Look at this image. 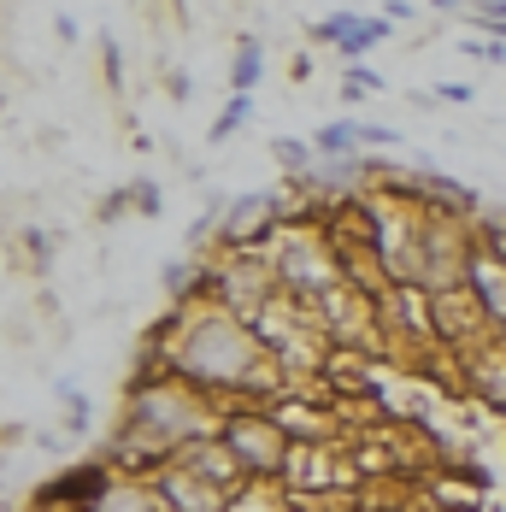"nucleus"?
Segmentation results:
<instances>
[{
	"label": "nucleus",
	"mask_w": 506,
	"mask_h": 512,
	"mask_svg": "<svg viewBox=\"0 0 506 512\" xmlns=\"http://www.w3.org/2000/svg\"><path fill=\"white\" fill-rule=\"evenodd\" d=\"M436 101H442V106H471V101H477V89H471V83H442V89H436Z\"/></svg>",
	"instance_id": "nucleus-16"
},
{
	"label": "nucleus",
	"mask_w": 506,
	"mask_h": 512,
	"mask_svg": "<svg viewBox=\"0 0 506 512\" xmlns=\"http://www.w3.org/2000/svg\"><path fill=\"white\" fill-rule=\"evenodd\" d=\"M124 189H130V212H142V218H159L165 212V189L153 177H130Z\"/></svg>",
	"instance_id": "nucleus-10"
},
{
	"label": "nucleus",
	"mask_w": 506,
	"mask_h": 512,
	"mask_svg": "<svg viewBox=\"0 0 506 512\" xmlns=\"http://www.w3.org/2000/svg\"><path fill=\"white\" fill-rule=\"evenodd\" d=\"M389 36H395V24H389V18L377 12V18H359L354 30L342 36V48H336V53H342L348 65H365V53H371V48H383Z\"/></svg>",
	"instance_id": "nucleus-7"
},
{
	"label": "nucleus",
	"mask_w": 506,
	"mask_h": 512,
	"mask_svg": "<svg viewBox=\"0 0 506 512\" xmlns=\"http://www.w3.org/2000/svg\"><path fill=\"white\" fill-rule=\"evenodd\" d=\"M265 254L277 265L283 295L301 301V307H318L336 289H348V265H342V254H336V242H330V230H324L318 212H289L277 224V236L265 242Z\"/></svg>",
	"instance_id": "nucleus-2"
},
{
	"label": "nucleus",
	"mask_w": 506,
	"mask_h": 512,
	"mask_svg": "<svg viewBox=\"0 0 506 512\" xmlns=\"http://www.w3.org/2000/svg\"><path fill=\"white\" fill-rule=\"evenodd\" d=\"M265 83V36L242 30L236 36V59H230V95H253Z\"/></svg>",
	"instance_id": "nucleus-5"
},
{
	"label": "nucleus",
	"mask_w": 506,
	"mask_h": 512,
	"mask_svg": "<svg viewBox=\"0 0 506 512\" xmlns=\"http://www.w3.org/2000/svg\"><path fill=\"white\" fill-rule=\"evenodd\" d=\"M218 436L230 442V454L242 460V471H248L253 483H283L295 448H301L271 407H230V418H224Z\"/></svg>",
	"instance_id": "nucleus-3"
},
{
	"label": "nucleus",
	"mask_w": 506,
	"mask_h": 512,
	"mask_svg": "<svg viewBox=\"0 0 506 512\" xmlns=\"http://www.w3.org/2000/svg\"><path fill=\"white\" fill-rule=\"evenodd\" d=\"M59 430H65L71 442L89 436V395H83L77 383H59Z\"/></svg>",
	"instance_id": "nucleus-8"
},
{
	"label": "nucleus",
	"mask_w": 506,
	"mask_h": 512,
	"mask_svg": "<svg viewBox=\"0 0 506 512\" xmlns=\"http://www.w3.org/2000/svg\"><path fill=\"white\" fill-rule=\"evenodd\" d=\"M495 42H506V24H501V36H495Z\"/></svg>",
	"instance_id": "nucleus-23"
},
{
	"label": "nucleus",
	"mask_w": 506,
	"mask_h": 512,
	"mask_svg": "<svg viewBox=\"0 0 506 512\" xmlns=\"http://www.w3.org/2000/svg\"><path fill=\"white\" fill-rule=\"evenodd\" d=\"M159 83L171 89V101H189V77H183L177 65H165V71H159Z\"/></svg>",
	"instance_id": "nucleus-18"
},
{
	"label": "nucleus",
	"mask_w": 506,
	"mask_h": 512,
	"mask_svg": "<svg viewBox=\"0 0 506 512\" xmlns=\"http://www.w3.org/2000/svg\"><path fill=\"white\" fill-rule=\"evenodd\" d=\"M436 12H471V0H430Z\"/></svg>",
	"instance_id": "nucleus-22"
},
{
	"label": "nucleus",
	"mask_w": 506,
	"mask_h": 512,
	"mask_svg": "<svg viewBox=\"0 0 506 512\" xmlns=\"http://www.w3.org/2000/svg\"><path fill=\"white\" fill-rule=\"evenodd\" d=\"M471 24H477V30H489V36H501L506 0H471Z\"/></svg>",
	"instance_id": "nucleus-14"
},
{
	"label": "nucleus",
	"mask_w": 506,
	"mask_h": 512,
	"mask_svg": "<svg viewBox=\"0 0 506 512\" xmlns=\"http://www.w3.org/2000/svg\"><path fill=\"white\" fill-rule=\"evenodd\" d=\"M248 118H253V95H230V101H224V112L212 118L206 142H212V148H224V142H230V136H236V130H242Z\"/></svg>",
	"instance_id": "nucleus-9"
},
{
	"label": "nucleus",
	"mask_w": 506,
	"mask_h": 512,
	"mask_svg": "<svg viewBox=\"0 0 506 512\" xmlns=\"http://www.w3.org/2000/svg\"><path fill=\"white\" fill-rule=\"evenodd\" d=\"M359 95H383V77L371 65H348L342 71V101H359Z\"/></svg>",
	"instance_id": "nucleus-13"
},
{
	"label": "nucleus",
	"mask_w": 506,
	"mask_h": 512,
	"mask_svg": "<svg viewBox=\"0 0 506 512\" xmlns=\"http://www.w3.org/2000/svg\"><path fill=\"white\" fill-rule=\"evenodd\" d=\"M465 53H477V59H489V65H506V42H465Z\"/></svg>",
	"instance_id": "nucleus-17"
},
{
	"label": "nucleus",
	"mask_w": 506,
	"mask_h": 512,
	"mask_svg": "<svg viewBox=\"0 0 506 512\" xmlns=\"http://www.w3.org/2000/svg\"><path fill=\"white\" fill-rule=\"evenodd\" d=\"M354 142H359V148H371V154H395V148H401V130H389V124H365V118H354Z\"/></svg>",
	"instance_id": "nucleus-12"
},
{
	"label": "nucleus",
	"mask_w": 506,
	"mask_h": 512,
	"mask_svg": "<svg viewBox=\"0 0 506 512\" xmlns=\"http://www.w3.org/2000/svg\"><path fill=\"white\" fill-rule=\"evenodd\" d=\"M230 512H306V507L289 483H248V489H236Z\"/></svg>",
	"instance_id": "nucleus-6"
},
{
	"label": "nucleus",
	"mask_w": 506,
	"mask_h": 512,
	"mask_svg": "<svg viewBox=\"0 0 506 512\" xmlns=\"http://www.w3.org/2000/svg\"><path fill=\"white\" fill-rule=\"evenodd\" d=\"M53 36H59V42H71V48H77V36H83V24H77V18H71V12H59V18H53Z\"/></svg>",
	"instance_id": "nucleus-20"
},
{
	"label": "nucleus",
	"mask_w": 506,
	"mask_h": 512,
	"mask_svg": "<svg viewBox=\"0 0 506 512\" xmlns=\"http://www.w3.org/2000/svg\"><path fill=\"white\" fill-rule=\"evenodd\" d=\"M383 18H389V24L401 30L406 18H418V6H412V0H383Z\"/></svg>",
	"instance_id": "nucleus-19"
},
{
	"label": "nucleus",
	"mask_w": 506,
	"mask_h": 512,
	"mask_svg": "<svg viewBox=\"0 0 506 512\" xmlns=\"http://www.w3.org/2000/svg\"><path fill=\"white\" fill-rule=\"evenodd\" d=\"M159 477V489H165V501H171V512H230V489H218V483H206V477H195L189 465H159L153 471Z\"/></svg>",
	"instance_id": "nucleus-4"
},
{
	"label": "nucleus",
	"mask_w": 506,
	"mask_h": 512,
	"mask_svg": "<svg viewBox=\"0 0 506 512\" xmlns=\"http://www.w3.org/2000/svg\"><path fill=\"white\" fill-rule=\"evenodd\" d=\"M101 53H106V89H112V95H124V53H118V42L101 36Z\"/></svg>",
	"instance_id": "nucleus-15"
},
{
	"label": "nucleus",
	"mask_w": 506,
	"mask_h": 512,
	"mask_svg": "<svg viewBox=\"0 0 506 512\" xmlns=\"http://www.w3.org/2000/svg\"><path fill=\"white\" fill-rule=\"evenodd\" d=\"M289 83H312V59H306V53L289 59Z\"/></svg>",
	"instance_id": "nucleus-21"
},
{
	"label": "nucleus",
	"mask_w": 506,
	"mask_h": 512,
	"mask_svg": "<svg viewBox=\"0 0 506 512\" xmlns=\"http://www.w3.org/2000/svg\"><path fill=\"white\" fill-rule=\"evenodd\" d=\"M142 359L201 383L206 395H218L224 407H277L289 395V377L277 371V359L265 354L259 330L248 318L224 312L212 295L165 307Z\"/></svg>",
	"instance_id": "nucleus-1"
},
{
	"label": "nucleus",
	"mask_w": 506,
	"mask_h": 512,
	"mask_svg": "<svg viewBox=\"0 0 506 512\" xmlns=\"http://www.w3.org/2000/svg\"><path fill=\"white\" fill-rule=\"evenodd\" d=\"M354 24H359V12H330L324 24H312V30H306V42H318V48H342V36H348Z\"/></svg>",
	"instance_id": "nucleus-11"
}]
</instances>
